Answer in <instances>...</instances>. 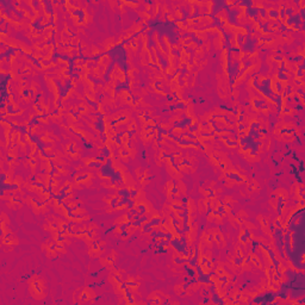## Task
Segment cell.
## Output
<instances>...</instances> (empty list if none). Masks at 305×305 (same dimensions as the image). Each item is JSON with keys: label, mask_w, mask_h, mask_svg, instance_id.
<instances>
[{"label": "cell", "mask_w": 305, "mask_h": 305, "mask_svg": "<svg viewBox=\"0 0 305 305\" xmlns=\"http://www.w3.org/2000/svg\"><path fill=\"white\" fill-rule=\"evenodd\" d=\"M97 297L96 291L93 290L92 286H86L85 289H82L79 292V304H84V303H88L91 299H94Z\"/></svg>", "instance_id": "6da1fadb"}, {"label": "cell", "mask_w": 305, "mask_h": 305, "mask_svg": "<svg viewBox=\"0 0 305 305\" xmlns=\"http://www.w3.org/2000/svg\"><path fill=\"white\" fill-rule=\"evenodd\" d=\"M166 171H167V174L173 179V180L178 181V180H183L184 178V174L176 168V166L172 165V166H167L166 167Z\"/></svg>", "instance_id": "7a4b0ae2"}, {"label": "cell", "mask_w": 305, "mask_h": 305, "mask_svg": "<svg viewBox=\"0 0 305 305\" xmlns=\"http://www.w3.org/2000/svg\"><path fill=\"white\" fill-rule=\"evenodd\" d=\"M185 134H186V131L181 125H175V127H173L172 130H171V136L176 141L180 139Z\"/></svg>", "instance_id": "3957f363"}, {"label": "cell", "mask_w": 305, "mask_h": 305, "mask_svg": "<svg viewBox=\"0 0 305 305\" xmlns=\"http://www.w3.org/2000/svg\"><path fill=\"white\" fill-rule=\"evenodd\" d=\"M176 168H178L179 171H180L183 174L185 173V174H187V175L194 174L195 171H197V166H192V165H190V163H187V162H185V163H183V165L176 166Z\"/></svg>", "instance_id": "277c9868"}, {"label": "cell", "mask_w": 305, "mask_h": 305, "mask_svg": "<svg viewBox=\"0 0 305 305\" xmlns=\"http://www.w3.org/2000/svg\"><path fill=\"white\" fill-rule=\"evenodd\" d=\"M130 223V216L127 213V212H124V213H122L119 217H117L115 221H113V226L115 225H122V226H125V225H128Z\"/></svg>", "instance_id": "5b68a950"}, {"label": "cell", "mask_w": 305, "mask_h": 305, "mask_svg": "<svg viewBox=\"0 0 305 305\" xmlns=\"http://www.w3.org/2000/svg\"><path fill=\"white\" fill-rule=\"evenodd\" d=\"M193 36H194V38L198 41L200 44H203L204 42H206V41H209L210 40V37H209V35L204 31V30H194V33H193Z\"/></svg>", "instance_id": "8992f818"}, {"label": "cell", "mask_w": 305, "mask_h": 305, "mask_svg": "<svg viewBox=\"0 0 305 305\" xmlns=\"http://www.w3.org/2000/svg\"><path fill=\"white\" fill-rule=\"evenodd\" d=\"M139 230V225L138 224H134V223H129L128 225L124 226V232L128 234L130 236H135Z\"/></svg>", "instance_id": "52a82bcc"}, {"label": "cell", "mask_w": 305, "mask_h": 305, "mask_svg": "<svg viewBox=\"0 0 305 305\" xmlns=\"http://www.w3.org/2000/svg\"><path fill=\"white\" fill-rule=\"evenodd\" d=\"M175 188L181 193V195H183V198H184V199L187 198V191H188V187H187V185H186L183 180H178V181H176V184H175Z\"/></svg>", "instance_id": "ba28073f"}, {"label": "cell", "mask_w": 305, "mask_h": 305, "mask_svg": "<svg viewBox=\"0 0 305 305\" xmlns=\"http://www.w3.org/2000/svg\"><path fill=\"white\" fill-rule=\"evenodd\" d=\"M127 131H129L130 134H131V132H138V131H139V124H138V122H137L136 118L131 117L129 124L127 125Z\"/></svg>", "instance_id": "9c48e42d"}, {"label": "cell", "mask_w": 305, "mask_h": 305, "mask_svg": "<svg viewBox=\"0 0 305 305\" xmlns=\"http://www.w3.org/2000/svg\"><path fill=\"white\" fill-rule=\"evenodd\" d=\"M87 213H88L87 210H86L84 206H81V205L76 206L75 209H71V210L69 211L70 216H74V217H81V216H85V214H87Z\"/></svg>", "instance_id": "30bf717a"}, {"label": "cell", "mask_w": 305, "mask_h": 305, "mask_svg": "<svg viewBox=\"0 0 305 305\" xmlns=\"http://www.w3.org/2000/svg\"><path fill=\"white\" fill-rule=\"evenodd\" d=\"M184 157H185L186 162L190 163V165H192V166H197V165H198V162H199L198 157H197L194 154H191L190 151H185V153H184Z\"/></svg>", "instance_id": "8fae6325"}, {"label": "cell", "mask_w": 305, "mask_h": 305, "mask_svg": "<svg viewBox=\"0 0 305 305\" xmlns=\"http://www.w3.org/2000/svg\"><path fill=\"white\" fill-rule=\"evenodd\" d=\"M160 11H161V3H160V1H154V4H153V8H151V11H150L151 22L156 21V18H157L159 14H160Z\"/></svg>", "instance_id": "7c38bea8"}, {"label": "cell", "mask_w": 305, "mask_h": 305, "mask_svg": "<svg viewBox=\"0 0 305 305\" xmlns=\"http://www.w3.org/2000/svg\"><path fill=\"white\" fill-rule=\"evenodd\" d=\"M6 206H7L8 209H11V210L17 211V210L23 209L24 203H23L21 199H16V200H13V202H6Z\"/></svg>", "instance_id": "4fadbf2b"}, {"label": "cell", "mask_w": 305, "mask_h": 305, "mask_svg": "<svg viewBox=\"0 0 305 305\" xmlns=\"http://www.w3.org/2000/svg\"><path fill=\"white\" fill-rule=\"evenodd\" d=\"M193 57L198 59L199 61H202V60H204V59L206 57V52H205V50H204V48H203L202 44L193 51Z\"/></svg>", "instance_id": "5bb4252c"}, {"label": "cell", "mask_w": 305, "mask_h": 305, "mask_svg": "<svg viewBox=\"0 0 305 305\" xmlns=\"http://www.w3.org/2000/svg\"><path fill=\"white\" fill-rule=\"evenodd\" d=\"M89 50H91V54H92V56L94 59H98L101 54H104V50L101 48H99L97 44H92L91 48H89Z\"/></svg>", "instance_id": "9a60e30c"}, {"label": "cell", "mask_w": 305, "mask_h": 305, "mask_svg": "<svg viewBox=\"0 0 305 305\" xmlns=\"http://www.w3.org/2000/svg\"><path fill=\"white\" fill-rule=\"evenodd\" d=\"M45 256H47V259H49V260H55V259L60 258L59 254H57V252L55 250V248H48V249L45 250Z\"/></svg>", "instance_id": "2e32d148"}, {"label": "cell", "mask_w": 305, "mask_h": 305, "mask_svg": "<svg viewBox=\"0 0 305 305\" xmlns=\"http://www.w3.org/2000/svg\"><path fill=\"white\" fill-rule=\"evenodd\" d=\"M222 200V203L223 204H225V205H230V206H232L235 203H236V200H235V198L232 195H230V194H224L223 195V198L221 199Z\"/></svg>", "instance_id": "e0dca14e"}, {"label": "cell", "mask_w": 305, "mask_h": 305, "mask_svg": "<svg viewBox=\"0 0 305 305\" xmlns=\"http://www.w3.org/2000/svg\"><path fill=\"white\" fill-rule=\"evenodd\" d=\"M24 181H25V179L21 174H16L14 178H13V185L17 186V187H23Z\"/></svg>", "instance_id": "ac0fdd59"}, {"label": "cell", "mask_w": 305, "mask_h": 305, "mask_svg": "<svg viewBox=\"0 0 305 305\" xmlns=\"http://www.w3.org/2000/svg\"><path fill=\"white\" fill-rule=\"evenodd\" d=\"M213 224L216 225V226H224V225H225V221H224V218L219 214V212L216 213V216H214Z\"/></svg>", "instance_id": "d6986e66"}, {"label": "cell", "mask_w": 305, "mask_h": 305, "mask_svg": "<svg viewBox=\"0 0 305 305\" xmlns=\"http://www.w3.org/2000/svg\"><path fill=\"white\" fill-rule=\"evenodd\" d=\"M212 118H213L212 111H207V112H204V113L200 116V122H202V123H207V122H211Z\"/></svg>", "instance_id": "ffe728a7"}, {"label": "cell", "mask_w": 305, "mask_h": 305, "mask_svg": "<svg viewBox=\"0 0 305 305\" xmlns=\"http://www.w3.org/2000/svg\"><path fill=\"white\" fill-rule=\"evenodd\" d=\"M174 207H185L186 206V203L184 200V198H178V199H173L172 203H171Z\"/></svg>", "instance_id": "44dd1931"}, {"label": "cell", "mask_w": 305, "mask_h": 305, "mask_svg": "<svg viewBox=\"0 0 305 305\" xmlns=\"http://www.w3.org/2000/svg\"><path fill=\"white\" fill-rule=\"evenodd\" d=\"M203 256H204V260H206V261H213L214 260L212 249H205L204 253H203Z\"/></svg>", "instance_id": "7402d4cb"}, {"label": "cell", "mask_w": 305, "mask_h": 305, "mask_svg": "<svg viewBox=\"0 0 305 305\" xmlns=\"http://www.w3.org/2000/svg\"><path fill=\"white\" fill-rule=\"evenodd\" d=\"M0 125H1L3 130H13V125L11 124L10 120H4V119H0Z\"/></svg>", "instance_id": "603a6c76"}, {"label": "cell", "mask_w": 305, "mask_h": 305, "mask_svg": "<svg viewBox=\"0 0 305 305\" xmlns=\"http://www.w3.org/2000/svg\"><path fill=\"white\" fill-rule=\"evenodd\" d=\"M50 191H51V193H52V195L54 197H57V198H62V197L64 195V193H63V191H61L60 190V187H51L50 188Z\"/></svg>", "instance_id": "cb8c5ba5"}, {"label": "cell", "mask_w": 305, "mask_h": 305, "mask_svg": "<svg viewBox=\"0 0 305 305\" xmlns=\"http://www.w3.org/2000/svg\"><path fill=\"white\" fill-rule=\"evenodd\" d=\"M214 216H216V212H214V211H212V210H210V211H209V212L205 214V219H206V223H207V224H211V223H213Z\"/></svg>", "instance_id": "d4e9b609"}, {"label": "cell", "mask_w": 305, "mask_h": 305, "mask_svg": "<svg viewBox=\"0 0 305 305\" xmlns=\"http://www.w3.org/2000/svg\"><path fill=\"white\" fill-rule=\"evenodd\" d=\"M40 210H41V214H48L50 213V210H52L47 203H43V204H40Z\"/></svg>", "instance_id": "484cf974"}, {"label": "cell", "mask_w": 305, "mask_h": 305, "mask_svg": "<svg viewBox=\"0 0 305 305\" xmlns=\"http://www.w3.org/2000/svg\"><path fill=\"white\" fill-rule=\"evenodd\" d=\"M235 216H237L238 218H241L242 219V222H244V221H248L249 219V214L244 211V210H240L237 213H235Z\"/></svg>", "instance_id": "4316f807"}, {"label": "cell", "mask_w": 305, "mask_h": 305, "mask_svg": "<svg viewBox=\"0 0 305 305\" xmlns=\"http://www.w3.org/2000/svg\"><path fill=\"white\" fill-rule=\"evenodd\" d=\"M229 96L232 98V100H238V98L241 96V92H240V89H237V88L236 89H231Z\"/></svg>", "instance_id": "83f0119b"}, {"label": "cell", "mask_w": 305, "mask_h": 305, "mask_svg": "<svg viewBox=\"0 0 305 305\" xmlns=\"http://www.w3.org/2000/svg\"><path fill=\"white\" fill-rule=\"evenodd\" d=\"M109 5L111 6V10H112L115 13L118 12V8H119V1H117V0H110V1H109Z\"/></svg>", "instance_id": "f1b7e54d"}, {"label": "cell", "mask_w": 305, "mask_h": 305, "mask_svg": "<svg viewBox=\"0 0 305 305\" xmlns=\"http://www.w3.org/2000/svg\"><path fill=\"white\" fill-rule=\"evenodd\" d=\"M0 222H4V223H6L7 225H10V217L7 216V213L5 212V211H3L1 213H0Z\"/></svg>", "instance_id": "f546056e"}, {"label": "cell", "mask_w": 305, "mask_h": 305, "mask_svg": "<svg viewBox=\"0 0 305 305\" xmlns=\"http://www.w3.org/2000/svg\"><path fill=\"white\" fill-rule=\"evenodd\" d=\"M87 226H88L87 231H93V230H98V229H99V225H98L94 221H89V222L87 223Z\"/></svg>", "instance_id": "4dcf8cb0"}, {"label": "cell", "mask_w": 305, "mask_h": 305, "mask_svg": "<svg viewBox=\"0 0 305 305\" xmlns=\"http://www.w3.org/2000/svg\"><path fill=\"white\" fill-rule=\"evenodd\" d=\"M202 45H203V48H204L205 52H206V54H210V51H211V48H212V43H211V41L209 40V41L204 42Z\"/></svg>", "instance_id": "1f68e13d"}, {"label": "cell", "mask_w": 305, "mask_h": 305, "mask_svg": "<svg viewBox=\"0 0 305 305\" xmlns=\"http://www.w3.org/2000/svg\"><path fill=\"white\" fill-rule=\"evenodd\" d=\"M146 124H147V127H148V128H156L159 123H157V122H156L154 118H148Z\"/></svg>", "instance_id": "d6a6232c"}, {"label": "cell", "mask_w": 305, "mask_h": 305, "mask_svg": "<svg viewBox=\"0 0 305 305\" xmlns=\"http://www.w3.org/2000/svg\"><path fill=\"white\" fill-rule=\"evenodd\" d=\"M55 250H56V252H57L59 256H62V255L67 254V249H66V247H60V246H55Z\"/></svg>", "instance_id": "836d02e7"}, {"label": "cell", "mask_w": 305, "mask_h": 305, "mask_svg": "<svg viewBox=\"0 0 305 305\" xmlns=\"http://www.w3.org/2000/svg\"><path fill=\"white\" fill-rule=\"evenodd\" d=\"M222 211H224V212L228 213V214L234 213V209H232V206H230V205H225V204L222 205Z\"/></svg>", "instance_id": "e575fe53"}, {"label": "cell", "mask_w": 305, "mask_h": 305, "mask_svg": "<svg viewBox=\"0 0 305 305\" xmlns=\"http://www.w3.org/2000/svg\"><path fill=\"white\" fill-rule=\"evenodd\" d=\"M129 157L130 160H135L137 157V149L135 147H131L130 150H129Z\"/></svg>", "instance_id": "d590c367"}, {"label": "cell", "mask_w": 305, "mask_h": 305, "mask_svg": "<svg viewBox=\"0 0 305 305\" xmlns=\"http://www.w3.org/2000/svg\"><path fill=\"white\" fill-rule=\"evenodd\" d=\"M109 258H110V259L116 263V261H117V259H118V253L116 252L115 249H111V250H110V255H109Z\"/></svg>", "instance_id": "8d00e7d4"}, {"label": "cell", "mask_w": 305, "mask_h": 305, "mask_svg": "<svg viewBox=\"0 0 305 305\" xmlns=\"http://www.w3.org/2000/svg\"><path fill=\"white\" fill-rule=\"evenodd\" d=\"M166 19H167V23L168 24H174L175 23V17H174V14H173V12H171V13H168L167 16H166Z\"/></svg>", "instance_id": "74e56055"}, {"label": "cell", "mask_w": 305, "mask_h": 305, "mask_svg": "<svg viewBox=\"0 0 305 305\" xmlns=\"http://www.w3.org/2000/svg\"><path fill=\"white\" fill-rule=\"evenodd\" d=\"M50 235H51V240H54V241H59L60 240V231L59 230H55V231H51L50 232Z\"/></svg>", "instance_id": "f35d334b"}, {"label": "cell", "mask_w": 305, "mask_h": 305, "mask_svg": "<svg viewBox=\"0 0 305 305\" xmlns=\"http://www.w3.org/2000/svg\"><path fill=\"white\" fill-rule=\"evenodd\" d=\"M134 172H135V176H136L137 179H141V178H142V175H143V168H142L141 166L136 167V169H135Z\"/></svg>", "instance_id": "ab89813d"}, {"label": "cell", "mask_w": 305, "mask_h": 305, "mask_svg": "<svg viewBox=\"0 0 305 305\" xmlns=\"http://www.w3.org/2000/svg\"><path fill=\"white\" fill-rule=\"evenodd\" d=\"M118 12H119V14H120V17L123 18L125 14L128 13V8L125 7V6H123V5H120L119 4V8H118Z\"/></svg>", "instance_id": "60d3db41"}, {"label": "cell", "mask_w": 305, "mask_h": 305, "mask_svg": "<svg viewBox=\"0 0 305 305\" xmlns=\"http://www.w3.org/2000/svg\"><path fill=\"white\" fill-rule=\"evenodd\" d=\"M78 226H79V225L75 224V223H70V224L68 225V229H69L71 232H73V234H76V232H78Z\"/></svg>", "instance_id": "b9f144b4"}, {"label": "cell", "mask_w": 305, "mask_h": 305, "mask_svg": "<svg viewBox=\"0 0 305 305\" xmlns=\"http://www.w3.org/2000/svg\"><path fill=\"white\" fill-rule=\"evenodd\" d=\"M52 24L55 25V26H57V25H59V14H57V12H56V11L54 12V14H52Z\"/></svg>", "instance_id": "7bdbcfd3"}, {"label": "cell", "mask_w": 305, "mask_h": 305, "mask_svg": "<svg viewBox=\"0 0 305 305\" xmlns=\"http://www.w3.org/2000/svg\"><path fill=\"white\" fill-rule=\"evenodd\" d=\"M84 168H85V165L81 162V163L75 165V166L73 167V171H74V172H81V171H84Z\"/></svg>", "instance_id": "ee69618b"}, {"label": "cell", "mask_w": 305, "mask_h": 305, "mask_svg": "<svg viewBox=\"0 0 305 305\" xmlns=\"http://www.w3.org/2000/svg\"><path fill=\"white\" fill-rule=\"evenodd\" d=\"M160 148H161V147H160V144H159V141H155V139H154V141H153V144H151V149L157 153Z\"/></svg>", "instance_id": "f6af8a7d"}, {"label": "cell", "mask_w": 305, "mask_h": 305, "mask_svg": "<svg viewBox=\"0 0 305 305\" xmlns=\"http://www.w3.org/2000/svg\"><path fill=\"white\" fill-rule=\"evenodd\" d=\"M131 237H132V236H130V235H128V234H125V232H124L123 235H120V236H119V240H120V241H123V242H128V241H129Z\"/></svg>", "instance_id": "bcb514c9"}, {"label": "cell", "mask_w": 305, "mask_h": 305, "mask_svg": "<svg viewBox=\"0 0 305 305\" xmlns=\"http://www.w3.org/2000/svg\"><path fill=\"white\" fill-rule=\"evenodd\" d=\"M3 247V250L6 253H12L14 250V246H1Z\"/></svg>", "instance_id": "7dc6e473"}, {"label": "cell", "mask_w": 305, "mask_h": 305, "mask_svg": "<svg viewBox=\"0 0 305 305\" xmlns=\"http://www.w3.org/2000/svg\"><path fill=\"white\" fill-rule=\"evenodd\" d=\"M193 40H194V36H193V35H187V33H186V35L184 36V41H185L186 44L190 43V42L193 41Z\"/></svg>", "instance_id": "c3c4849f"}, {"label": "cell", "mask_w": 305, "mask_h": 305, "mask_svg": "<svg viewBox=\"0 0 305 305\" xmlns=\"http://www.w3.org/2000/svg\"><path fill=\"white\" fill-rule=\"evenodd\" d=\"M47 249H48V243L44 241V242L41 243V250H42V252H45Z\"/></svg>", "instance_id": "681fc988"}, {"label": "cell", "mask_w": 305, "mask_h": 305, "mask_svg": "<svg viewBox=\"0 0 305 305\" xmlns=\"http://www.w3.org/2000/svg\"><path fill=\"white\" fill-rule=\"evenodd\" d=\"M240 194H241V197H242V198H244V199H248V195H247V192H246L244 190H241V191H240Z\"/></svg>", "instance_id": "f907efd6"}, {"label": "cell", "mask_w": 305, "mask_h": 305, "mask_svg": "<svg viewBox=\"0 0 305 305\" xmlns=\"http://www.w3.org/2000/svg\"><path fill=\"white\" fill-rule=\"evenodd\" d=\"M89 4L93 5V6H98L100 4V1H98V0H92V1H89Z\"/></svg>", "instance_id": "816d5d0a"}]
</instances>
